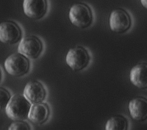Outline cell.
Listing matches in <instances>:
<instances>
[{
  "label": "cell",
  "instance_id": "8fae6325",
  "mask_svg": "<svg viewBox=\"0 0 147 130\" xmlns=\"http://www.w3.org/2000/svg\"><path fill=\"white\" fill-rule=\"evenodd\" d=\"M132 84L138 89L147 88V63H141L133 67L129 74Z\"/></svg>",
  "mask_w": 147,
  "mask_h": 130
},
{
  "label": "cell",
  "instance_id": "ba28073f",
  "mask_svg": "<svg viewBox=\"0 0 147 130\" xmlns=\"http://www.w3.org/2000/svg\"><path fill=\"white\" fill-rule=\"evenodd\" d=\"M23 11L25 15L33 19H40L47 13V0H23Z\"/></svg>",
  "mask_w": 147,
  "mask_h": 130
},
{
  "label": "cell",
  "instance_id": "9a60e30c",
  "mask_svg": "<svg viewBox=\"0 0 147 130\" xmlns=\"http://www.w3.org/2000/svg\"><path fill=\"white\" fill-rule=\"evenodd\" d=\"M9 129L15 130V129H30V125L22 121H17L15 123H13L9 127Z\"/></svg>",
  "mask_w": 147,
  "mask_h": 130
},
{
  "label": "cell",
  "instance_id": "8992f818",
  "mask_svg": "<svg viewBox=\"0 0 147 130\" xmlns=\"http://www.w3.org/2000/svg\"><path fill=\"white\" fill-rule=\"evenodd\" d=\"M42 49L43 45L41 41L35 36H27L23 38L18 46V52L31 59L38 57Z\"/></svg>",
  "mask_w": 147,
  "mask_h": 130
},
{
  "label": "cell",
  "instance_id": "2e32d148",
  "mask_svg": "<svg viewBox=\"0 0 147 130\" xmlns=\"http://www.w3.org/2000/svg\"><path fill=\"white\" fill-rule=\"evenodd\" d=\"M142 6L147 10V0H140Z\"/></svg>",
  "mask_w": 147,
  "mask_h": 130
},
{
  "label": "cell",
  "instance_id": "7c38bea8",
  "mask_svg": "<svg viewBox=\"0 0 147 130\" xmlns=\"http://www.w3.org/2000/svg\"><path fill=\"white\" fill-rule=\"evenodd\" d=\"M49 114L50 110L47 104L38 103L33 104L31 106L28 118L33 123L40 125L48 120Z\"/></svg>",
  "mask_w": 147,
  "mask_h": 130
},
{
  "label": "cell",
  "instance_id": "30bf717a",
  "mask_svg": "<svg viewBox=\"0 0 147 130\" xmlns=\"http://www.w3.org/2000/svg\"><path fill=\"white\" fill-rule=\"evenodd\" d=\"M128 110L132 119L143 122L147 120V99L138 97L131 100L128 105Z\"/></svg>",
  "mask_w": 147,
  "mask_h": 130
},
{
  "label": "cell",
  "instance_id": "9c48e42d",
  "mask_svg": "<svg viewBox=\"0 0 147 130\" xmlns=\"http://www.w3.org/2000/svg\"><path fill=\"white\" fill-rule=\"evenodd\" d=\"M24 96L31 104L41 103L45 100L46 91L41 83L32 81L28 82L24 88Z\"/></svg>",
  "mask_w": 147,
  "mask_h": 130
},
{
  "label": "cell",
  "instance_id": "52a82bcc",
  "mask_svg": "<svg viewBox=\"0 0 147 130\" xmlns=\"http://www.w3.org/2000/svg\"><path fill=\"white\" fill-rule=\"evenodd\" d=\"M22 32L20 27L14 21H7L0 23V41L13 45L22 39Z\"/></svg>",
  "mask_w": 147,
  "mask_h": 130
},
{
  "label": "cell",
  "instance_id": "e0dca14e",
  "mask_svg": "<svg viewBox=\"0 0 147 130\" xmlns=\"http://www.w3.org/2000/svg\"><path fill=\"white\" fill-rule=\"evenodd\" d=\"M1 70H0V80H1Z\"/></svg>",
  "mask_w": 147,
  "mask_h": 130
},
{
  "label": "cell",
  "instance_id": "4fadbf2b",
  "mask_svg": "<svg viewBox=\"0 0 147 130\" xmlns=\"http://www.w3.org/2000/svg\"><path fill=\"white\" fill-rule=\"evenodd\" d=\"M128 121L123 116L115 115L109 119L105 124L107 130H127Z\"/></svg>",
  "mask_w": 147,
  "mask_h": 130
},
{
  "label": "cell",
  "instance_id": "6da1fadb",
  "mask_svg": "<svg viewBox=\"0 0 147 130\" xmlns=\"http://www.w3.org/2000/svg\"><path fill=\"white\" fill-rule=\"evenodd\" d=\"M31 103L24 96L14 95L12 97L5 108V112L10 119L23 121L28 117Z\"/></svg>",
  "mask_w": 147,
  "mask_h": 130
},
{
  "label": "cell",
  "instance_id": "3957f363",
  "mask_svg": "<svg viewBox=\"0 0 147 130\" xmlns=\"http://www.w3.org/2000/svg\"><path fill=\"white\" fill-rule=\"evenodd\" d=\"M30 66V63L27 57L20 53L9 55L4 63L5 69L13 76L26 75L28 72Z\"/></svg>",
  "mask_w": 147,
  "mask_h": 130
},
{
  "label": "cell",
  "instance_id": "7a4b0ae2",
  "mask_svg": "<svg viewBox=\"0 0 147 130\" xmlns=\"http://www.w3.org/2000/svg\"><path fill=\"white\" fill-rule=\"evenodd\" d=\"M68 17L72 24L81 29L87 28L93 22V14L91 8L84 3H76L72 5Z\"/></svg>",
  "mask_w": 147,
  "mask_h": 130
},
{
  "label": "cell",
  "instance_id": "5b68a950",
  "mask_svg": "<svg viewBox=\"0 0 147 130\" xmlns=\"http://www.w3.org/2000/svg\"><path fill=\"white\" fill-rule=\"evenodd\" d=\"M131 18L127 12L121 8L113 10L109 18V25L111 30L117 33H123L131 27Z\"/></svg>",
  "mask_w": 147,
  "mask_h": 130
},
{
  "label": "cell",
  "instance_id": "277c9868",
  "mask_svg": "<svg viewBox=\"0 0 147 130\" xmlns=\"http://www.w3.org/2000/svg\"><path fill=\"white\" fill-rule=\"evenodd\" d=\"M91 57L87 50L77 46L69 50L66 56V63L74 71H80L89 65Z\"/></svg>",
  "mask_w": 147,
  "mask_h": 130
},
{
  "label": "cell",
  "instance_id": "5bb4252c",
  "mask_svg": "<svg viewBox=\"0 0 147 130\" xmlns=\"http://www.w3.org/2000/svg\"><path fill=\"white\" fill-rule=\"evenodd\" d=\"M10 99L9 93L6 89L0 87V110L6 108Z\"/></svg>",
  "mask_w": 147,
  "mask_h": 130
}]
</instances>
